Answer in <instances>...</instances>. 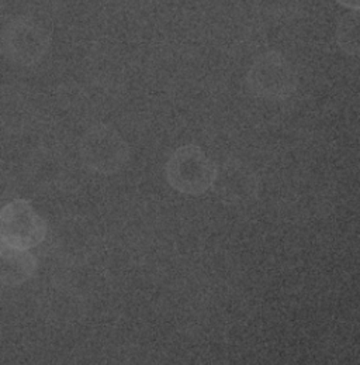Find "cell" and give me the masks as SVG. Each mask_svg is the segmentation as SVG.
<instances>
[{"label": "cell", "mask_w": 360, "mask_h": 365, "mask_svg": "<svg viewBox=\"0 0 360 365\" xmlns=\"http://www.w3.org/2000/svg\"><path fill=\"white\" fill-rule=\"evenodd\" d=\"M337 3H339L341 6H344L345 9L358 11L360 10V0H335Z\"/></svg>", "instance_id": "9c48e42d"}, {"label": "cell", "mask_w": 360, "mask_h": 365, "mask_svg": "<svg viewBox=\"0 0 360 365\" xmlns=\"http://www.w3.org/2000/svg\"><path fill=\"white\" fill-rule=\"evenodd\" d=\"M51 46L48 31L36 20L20 17L7 24L1 34L4 56L14 63L31 66L41 61Z\"/></svg>", "instance_id": "5b68a950"}, {"label": "cell", "mask_w": 360, "mask_h": 365, "mask_svg": "<svg viewBox=\"0 0 360 365\" xmlns=\"http://www.w3.org/2000/svg\"><path fill=\"white\" fill-rule=\"evenodd\" d=\"M211 187L218 197L228 203H245L256 197L259 181L246 164L233 158L216 167Z\"/></svg>", "instance_id": "8992f818"}, {"label": "cell", "mask_w": 360, "mask_h": 365, "mask_svg": "<svg viewBox=\"0 0 360 365\" xmlns=\"http://www.w3.org/2000/svg\"><path fill=\"white\" fill-rule=\"evenodd\" d=\"M216 167L211 158L194 144L176 148L169 157L165 174L169 185L180 193L198 196L207 192L216 175Z\"/></svg>", "instance_id": "3957f363"}, {"label": "cell", "mask_w": 360, "mask_h": 365, "mask_svg": "<svg viewBox=\"0 0 360 365\" xmlns=\"http://www.w3.org/2000/svg\"><path fill=\"white\" fill-rule=\"evenodd\" d=\"M337 43L344 53L360 58V10L341 17L337 26Z\"/></svg>", "instance_id": "ba28073f"}, {"label": "cell", "mask_w": 360, "mask_h": 365, "mask_svg": "<svg viewBox=\"0 0 360 365\" xmlns=\"http://www.w3.org/2000/svg\"><path fill=\"white\" fill-rule=\"evenodd\" d=\"M79 155L83 165L90 171L112 175L127 165L129 147L113 125L97 123L82 135Z\"/></svg>", "instance_id": "6da1fadb"}, {"label": "cell", "mask_w": 360, "mask_h": 365, "mask_svg": "<svg viewBox=\"0 0 360 365\" xmlns=\"http://www.w3.org/2000/svg\"><path fill=\"white\" fill-rule=\"evenodd\" d=\"M37 258L28 251L0 243V285L18 287L33 278Z\"/></svg>", "instance_id": "52a82bcc"}, {"label": "cell", "mask_w": 360, "mask_h": 365, "mask_svg": "<svg viewBox=\"0 0 360 365\" xmlns=\"http://www.w3.org/2000/svg\"><path fill=\"white\" fill-rule=\"evenodd\" d=\"M47 235L46 220L31 202L14 199L0 209V242L10 247L30 250L43 243Z\"/></svg>", "instance_id": "277c9868"}, {"label": "cell", "mask_w": 360, "mask_h": 365, "mask_svg": "<svg viewBox=\"0 0 360 365\" xmlns=\"http://www.w3.org/2000/svg\"><path fill=\"white\" fill-rule=\"evenodd\" d=\"M246 83L258 98L285 101L297 91L299 78L293 63L282 53L268 51L250 65Z\"/></svg>", "instance_id": "7a4b0ae2"}]
</instances>
